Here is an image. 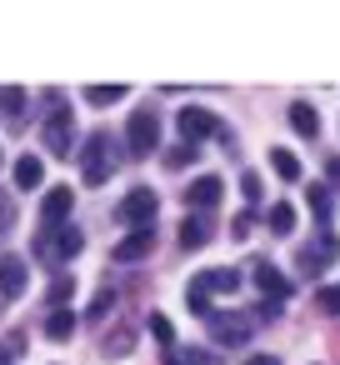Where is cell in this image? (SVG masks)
I'll return each mask as SVG.
<instances>
[{"label": "cell", "mask_w": 340, "mask_h": 365, "mask_svg": "<svg viewBox=\"0 0 340 365\" xmlns=\"http://www.w3.org/2000/svg\"><path fill=\"white\" fill-rule=\"evenodd\" d=\"M325 170H330V180H335V185H340V160H330V165H325Z\"/></svg>", "instance_id": "obj_36"}, {"label": "cell", "mask_w": 340, "mask_h": 365, "mask_svg": "<svg viewBox=\"0 0 340 365\" xmlns=\"http://www.w3.org/2000/svg\"><path fill=\"white\" fill-rule=\"evenodd\" d=\"M175 125H180L185 145H195V140H205V135H215V140H225V145H230V130H225L210 110H200V106H185V110L175 115Z\"/></svg>", "instance_id": "obj_4"}, {"label": "cell", "mask_w": 340, "mask_h": 365, "mask_svg": "<svg viewBox=\"0 0 340 365\" xmlns=\"http://www.w3.org/2000/svg\"><path fill=\"white\" fill-rule=\"evenodd\" d=\"M11 225H16V205L0 195V230H11Z\"/></svg>", "instance_id": "obj_31"}, {"label": "cell", "mask_w": 340, "mask_h": 365, "mask_svg": "<svg viewBox=\"0 0 340 365\" xmlns=\"http://www.w3.org/2000/svg\"><path fill=\"white\" fill-rule=\"evenodd\" d=\"M71 205H76V190H71V185H51V190H46V200H41V225H46V230H56V225L71 215Z\"/></svg>", "instance_id": "obj_8"}, {"label": "cell", "mask_w": 340, "mask_h": 365, "mask_svg": "<svg viewBox=\"0 0 340 365\" xmlns=\"http://www.w3.org/2000/svg\"><path fill=\"white\" fill-rule=\"evenodd\" d=\"M220 175H200V180H190V190H185V205H195V210H210V205H220Z\"/></svg>", "instance_id": "obj_12"}, {"label": "cell", "mask_w": 340, "mask_h": 365, "mask_svg": "<svg viewBox=\"0 0 340 365\" xmlns=\"http://www.w3.org/2000/svg\"><path fill=\"white\" fill-rule=\"evenodd\" d=\"M26 106H31V96H26L21 86H6V91H0V115H6L11 125L26 120Z\"/></svg>", "instance_id": "obj_15"}, {"label": "cell", "mask_w": 340, "mask_h": 365, "mask_svg": "<svg viewBox=\"0 0 340 365\" xmlns=\"http://www.w3.org/2000/svg\"><path fill=\"white\" fill-rule=\"evenodd\" d=\"M125 145H130V155H150V150H160V120H155V110H130Z\"/></svg>", "instance_id": "obj_5"}, {"label": "cell", "mask_w": 340, "mask_h": 365, "mask_svg": "<svg viewBox=\"0 0 340 365\" xmlns=\"http://www.w3.org/2000/svg\"><path fill=\"white\" fill-rule=\"evenodd\" d=\"M185 160H195V145H170L165 150V170H185Z\"/></svg>", "instance_id": "obj_23"}, {"label": "cell", "mask_w": 340, "mask_h": 365, "mask_svg": "<svg viewBox=\"0 0 340 365\" xmlns=\"http://www.w3.org/2000/svg\"><path fill=\"white\" fill-rule=\"evenodd\" d=\"M115 140L105 135V130H96L91 140H86V150H76L81 155V175H86V185H105L110 175H115Z\"/></svg>", "instance_id": "obj_1"}, {"label": "cell", "mask_w": 340, "mask_h": 365, "mask_svg": "<svg viewBox=\"0 0 340 365\" xmlns=\"http://www.w3.org/2000/svg\"><path fill=\"white\" fill-rule=\"evenodd\" d=\"M110 305H115V290H101V295L91 300V320H101V315H105Z\"/></svg>", "instance_id": "obj_28"}, {"label": "cell", "mask_w": 340, "mask_h": 365, "mask_svg": "<svg viewBox=\"0 0 340 365\" xmlns=\"http://www.w3.org/2000/svg\"><path fill=\"white\" fill-rule=\"evenodd\" d=\"M315 305H320L325 315H340V290H320V295H315Z\"/></svg>", "instance_id": "obj_29"}, {"label": "cell", "mask_w": 340, "mask_h": 365, "mask_svg": "<svg viewBox=\"0 0 340 365\" xmlns=\"http://www.w3.org/2000/svg\"><path fill=\"white\" fill-rule=\"evenodd\" d=\"M185 305H190V315H205V320L215 315V310H210V295H200V290H190V295H185Z\"/></svg>", "instance_id": "obj_26"}, {"label": "cell", "mask_w": 340, "mask_h": 365, "mask_svg": "<svg viewBox=\"0 0 340 365\" xmlns=\"http://www.w3.org/2000/svg\"><path fill=\"white\" fill-rule=\"evenodd\" d=\"M270 165H275L280 180H300V160H295L290 150H270Z\"/></svg>", "instance_id": "obj_21"}, {"label": "cell", "mask_w": 340, "mask_h": 365, "mask_svg": "<svg viewBox=\"0 0 340 365\" xmlns=\"http://www.w3.org/2000/svg\"><path fill=\"white\" fill-rule=\"evenodd\" d=\"M310 210H315V220L330 215V195H325V185H310Z\"/></svg>", "instance_id": "obj_25"}, {"label": "cell", "mask_w": 340, "mask_h": 365, "mask_svg": "<svg viewBox=\"0 0 340 365\" xmlns=\"http://www.w3.org/2000/svg\"><path fill=\"white\" fill-rule=\"evenodd\" d=\"M250 225H255V215L245 210V215H235V235H250Z\"/></svg>", "instance_id": "obj_33"}, {"label": "cell", "mask_w": 340, "mask_h": 365, "mask_svg": "<svg viewBox=\"0 0 340 365\" xmlns=\"http://www.w3.org/2000/svg\"><path fill=\"white\" fill-rule=\"evenodd\" d=\"M41 180H46V165H41L36 155H21V160H16V185H21V190H36Z\"/></svg>", "instance_id": "obj_17"}, {"label": "cell", "mask_w": 340, "mask_h": 365, "mask_svg": "<svg viewBox=\"0 0 340 365\" xmlns=\"http://www.w3.org/2000/svg\"><path fill=\"white\" fill-rule=\"evenodd\" d=\"M290 130L305 135V140H315V135H320V115H315L305 101H295V106H290Z\"/></svg>", "instance_id": "obj_16"}, {"label": "cell", "mask_w": 340, "mask_h": 365, "mask_svg": "<svg viewBox=\"0 0 340 365\" xmlns=\"http://www.w3.org/2000/svg\"><path fill=\"white\" fill-rule=\"evenodd\" d=\"M0 365H16V350L11 345H0Z\"/></svg>", "instance_id": "obj_35"}, {"label": "cell", "mask_w": 340, "mask_h": 365, "mask_svg": "<svg viewBox=\"0 0 340 365\" xmlns=\"http://www.w3.org/2000/svg\"><path fill=\"white\" fill-rule=\"evenodd\" d=\"M26 285H31V265L21 255H0V295L16 300V295H26Z\"/></svg>", "instance_id": "obj_7"}, {"label": "cell", "mask_w": 340, "mask_h": 365, "mask_svg": "<svg viewBox=\"0 0 340 365\" xmlns=\"http://www.w3.org/2000/svg\"><path fill=\"white\" fill-rule=\"evenodd\" d=\"M150 250H155V230H150V225H140V230H130L125 240H115V250H110V255H115L120 265H130V260H145Z\"/></svg>", "instance_id": "obj_9"}, {"label": "cell", "mask_w": 340, "mask_h": 365, "mask_svg": "<svg viewBox=\"0 0 340 365\" xmlns=\"http://www.w3.org/2000/svg\"><path fill=\"white\" fill-rule=\"evenodd\" d=\"M185 360H190V365H220V360H215V355H210V350H190V355H185Z\"/></svg>", "instance_id": "obj_32"}, {"label": "cell", "mask_w": 340, "mask_h": 365, "mask_svg": "<svg viewBox=\"0 0 340 365\" xmlns=\"http://www.w3.org/2000/svg\"><path fill=\"white\" fill-rule=\"evenodd\" d=\"M71 290H76V280H56V285H51V305H56V310H61V300H66V295H71Z\"/></svg>", "instance_id": "obj_30"}, {"label": "cell", "mask_w": 340, "mask_h": 365, "mask_svg": "<svg viewBox=\"0 0 340 365\" xmlns=\"http://www.w3.org/2000/svg\"><path fill=\"white\" fill-rule=\"evenodd\" d=\"M335 255H340V240H335V235H320L315 250H300V255H295V265H305V275H315V270L330 265Z\"/></svg>", "instance_id": "obj_13"}, {"label": "cell", "mask_w": 340, "mask_h": 365, "mask_svg": "<svg viewBox=\"0 0 340 365\" xmlns=\"http://www.w3.org/2000/svg\"><path fill=\"white\" fill-rule=\"evenodd\" d=\"M240 195H245L250 205H255V200L265 195V185H260V175H255V170H245V175H240Z\"/></svg>", "instance_id": "obj_24"}, {"label": "cell", "mask_w": 340, "mask_h": 365, "mask_svg": "<svg viewBox=\"0 0 340 365\" xmlns=\"http://www.w3.org/2000/svg\"><path fill=\"white\" fill-rule=\"evenodd\" d=\"M250 280H255L265 295H275V300H285V295H290V280H285L275 265H265V260H255V265H250Z\"/></svg>", "instance_id": "obj_14"}, {"label": "cell", "mask_w": 340, "mask_h": 365, "mask_svg": "<svg viewBox=\"0 0 340 365\" xmlns=\"http://www.w3.org/2000/svg\"><path fill=\"white\" fill-rule=\"evenodd\" d=\"M41 140H46V150H51L56 160H71V155H76V120H71V110H66V106H56V110L46 115Z\"/></svg>", "instance_id": "obj_3"}, {"label": "cell", "mask_w": 340, "mask_h": 365, "mask_svg": "<svg viewBox=\"0 0 340 365\" xmlns=\"http://www.w3.org/2000/svg\"><path fill=\"white\" fill-rule=\"evenodd\" d=\"M120 96H125V86H91V91H86L91 106H110V101H120Z\"/></svg>", "instance_id": "obj_22"}, {"label": "cell", "mask_w": 340, "mask_h": 365, "mask_svg": "<svg viewBox=\"0 0 340 365\" xmlns=\"http://www.w3.org/2000/svg\"><path fill=\"white\" fill-rule=\"evenodd\" d=\"M295 230V205H270V235H290Z\"/></svg>", "instance_id": "obj_20"}, {"label": "cell", "mask_w": 340, "mask_h": 365, "mask_svg": "<svg viewBox=\"0 0 340 365\" xmlns=\"http://www.w3.org/2000/svg\"><path fill=\"white\" fill-rule=\"evenodd\" d=\"M81 230H71V225H56V230H41L36 235V260H46V265H66L71 255H81Z\"/></svg>", "instance_id": "obj_2"}, {"label": "cell", "mask_w": 340, "mask_h": 365, "mask_svg": "<svg viewBox=\"0 0 340 365\" xmlns=\"http://www.w3.org/2000/svg\"><path fill=\"white\" fill-rule=\"evenodd\" d=\"M150 335H155L160 345H170V340H175V330H170V320H165V315H150Z\"/></svg>", "instance_id": "obj_27"}, {"label": "cell", "mask_w": 340, "mask_h": 365, "mask_svg": "<svg viewBox=\"0 0 340 365\" xmlns=\"http://www.w3.org/2000/svg\"><path fill=\"white\" fill-rule=\"evenodd\" d=\"M170 365H175V355H170Z\"/></svg>", "instance_id": "obj_37"}, {"label": "cell", "mask_w": 340, "mask_h": 365, "mask_svg": "<svg viewBox=\"0 0 340 365\" xmlns=\"http://www.w3.org/2000/svg\"><path fill=\"white\" fill-rule=\"evenodd\" d=\"M46 335H51V340H71V335H76V315H71V310H51Z\"/></svg>", "instance_id": "obj_19"}, {"label": "cell", "mask_w": 340, "mask_h": 365, "mask_svg": "<svg viewBox=\"0 0 340 365\" xmlns=\"http://www.w3.org/2000/svg\"><path fill=\"white\" fill-rule=\"evenodd\" d=\"M210 335L220 345H245L250 340V320H240V315H210Z\"/></svg>", "instance_id": "obj_11"}, {"label": "cell", "mask_w": 340, "mask_h": 365, "mask_svg": "<svg viewBox=\"0 0 340 365\" xmlns=\"http://www.w3.org/2000/svg\"><path fill=\"white\" fill-rule=\"evenodd\" d=\"M190 290H200V295H235L240 290V270H200L190 280Z\"/></svg>", "instance_id": "obj_10"}, {"label": "cell", "mask_w": 340, "mask_h": 365, "mask_svg": "<svg viewBox=\"0 0 340 365\" xmlns=\"http://www.w3.org/2000/svg\"><path fill=\"white\" fill-rule=\"evenodd\" d=\"M245 365H280V360H275V355H250Z\"/></svg>", "instance_id": "obj_34"}, {"label": "cell", "mask_w": 340, "mask_h": 365, "mask_svg": "<svg viewBox=\"0 0 340 365\" xmlns=\"http://www.w3.org/2000/svg\"><path fill=\"white\" fill-rule=\"evenodd\" d=\"M180 245H185V250H205V245H210V225L195 220V215H185V225H180Z\"/></svg>", "instance_id": "obj_18"}, {"label": "cell", "mask_w": 340, "mask_h": 365, "mask_svg": "<svg viewBox=\"0 0 340 365\" xmlns=\"http://www.w3.org/2000/svg\"><path fill=\"white\" fill-rule=\"evenodd\" d=\"M155 205H160V200H155V190H150V185H140V190H130V195L115 205V215H120L125 225H135V230H140V225H155Z\"/></svg>", "instance_id": "obj_6"}]
</instances>
